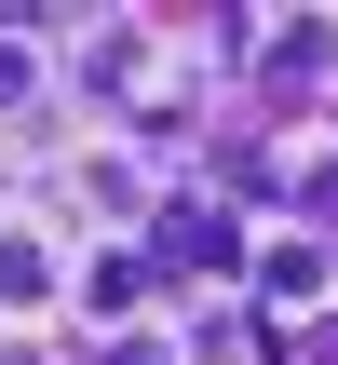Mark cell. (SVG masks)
Masks as SVG:
<instances>
[{
  "mask_svg": "<svg viewBox=\"0 0 338 365\" xmlns=\"http://www.w3.org/2000/svg\"><path fill=\"white\" fill-rule=\"evenodd\" d=\"M54 271H41V230H0V312H41Z\"/></svg>",
  "mask_w": 338,
  "mask_h": 365,
  "instance_id": "cell-1",
  "label": "cell"
},
{
  "mask_svg": "<svg viewBox=\"0 0 338 365\" xmlns=\"http://www.w3.org/2000/svg\"><path fill=\"white\" fill-rule=\"evenodd\" d=\"M27 81H41V68H27V54L0 41V108H27Z\"/></svg>",
  "mask_w": 338,
  "mask_h": 365,
  "instance_id": "cell-2",
  "label": "cell"
}]
</instances>
